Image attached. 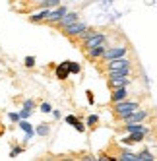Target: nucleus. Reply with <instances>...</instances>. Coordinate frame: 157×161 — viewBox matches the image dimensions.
<instances>
[{
	"instance_id": "f257e3e1",
	"label": "nucleus",
	"mask_w": 157,
	"mask_h": 161,
	"mask_svg": "<svg viewBox=\"0 0 157 161\" xmlns=\"http://www.w3.org/2000/svg\"><path fill=\"white\" fill-rule=\"evenodd\" d=\"M107 68H109V74H124V76H128V72H130V62L124 58V56H120V58L109 60Z\"/></svg>"
},
{
	"instance_id": "f03ea898",
	"label": "nucleus",
	"mask_w": 157,
	"mask_h": 161,
	"mask_svg": "<svg viewBox=\"0 0 157 161\" xmlns=\"http://www.w3.org/2000/svg\"><path fill=\"white\" fill-rule=\"evenodd\" d=\"M136 109H138V103H136V101H118L116 107H115L116 114H120V117H124V114L136 111Z\"/></svg>"
},
{
	"instance_id": "7ed1b4c3",
	"label": "nucleus",
	"mask_w": 157,
	"mask_h": 161,
	"mask_svg": "<svg viewBox=\"0 0 157 161\" xmlns=\"http://www.w3.org/2000/svg\"><path fill=\"white\" fill-rule=\"evenodd\" d=\"M101 43H105V35H103V33H91V31L85 33V49L97 47V45H101Z\"/></svg>"
},
{
	"instance_id": "20e7f679",
	"label": "nucleus",
	"mask_w": 157,
	"mask_h": 161,
	"mask_svg": "<svg viewBox=\"0 0 157 161\" xmlns=\"http://www.w3.org/2000/svg\"><path fill=\"white\" fill-rule=\"evenodd\" d=\"M145 117H148V111H140V109H136V111H132V113H128V114H124V122L128 124V122H140V120H143Z\"/></svg>"
},
{
	"instance_id": "39448f33",
	"label": "nucleus",
	"mask_w": 157,
	"mask_h": 161,
	"mask_svg": "<svg viewBox=\"0 0 157 161\" xmlns=\"http://www.w3.org/2000/svg\"><path fill=\"white\" fill-rule=\"evenodd\" d=\"M64 31L68 33V35H82V33L87 31V25H85V24H80V21H74V24L66 25Z\"/></svg>"
},
{
	"instance_id": "423d86ee",
	"label": "nucleus",
	"mask_w": 157,
	"mask_h": 161,
	"mask_svg": "<svg viewBox=\"0 0 157 161\" xmlns=\"http://www.w3.org/2000/svg\"><path fill=\"white\" fill-rule=\"evenodd\" d=\"M124 54H126V49H124V47H113L111 51H105V56H103V58L113 60V58H120V56H124Z\"/></svg>"
},
{
	"instance_id": "0eeeda50",
	"label": "nucleus",
	"mask_w": 157,
	"mask_h": 161,
	"mask_svg": "<svg viewBox=\"0 0 157 161\" xmlns=\"http://www.w3.org/2000/svg\"><path fill=\"white\" fill-rule=\"evenodd\" d=\"M128 84V80L124 74H111V86H113L115 89L116 87H124Z\"/></svg>"
},
{
	"instance_id": "6e6552de",
	"label": "nucleus",
	"mask_w": 157,
	"mask_h": 161,
	"mask_svg": "<svg viewBox=\"0 0 157 161\" xmlns=\"http://www.w3.org/2000/svg\"><path fill=\"white\" fill-rule=\"evenodd\" d=\"M143 136H145V132H130V136L128 138H124V142L126 146H134V144H138V142H142L143 140Z\"/></svg>"
},
{
	"instance_id": "1a4fd4ad",
	"label": "nucleus",
	"mask_w": 157,
	"mask_h": 161,
	"mask_svg": "<svg viewBox=\"0 0 157 161\" xmlns=\"http://www.w3.org/2000/svg\"><path fill=\"white\" fill-rule=\"evenodd\" d=\"M66 12H68V10H66L64 6H58L57 10H52V12L47 14V19H49V21H60V18H62Z\"/></svg>"
},
{
	"instance_id": "9d476101",
	"label": "nucleus",
	"mask_w": 157,
	"mask_h": 161,
	"mask_svg": "<svg viewBox=\"0 0 157 161\" xmlns=\"http://www.w3.org/2000/svg\"><path fill=\"white\" fill-rule=\"evenodd\" d=\"M87 51H89V56H91V58H101V56H105L107 47H105V43H101V45H97V47H91Z\"/></svg>"
},
{
	"instance_id": "9b49d317",
	"label": "nucleus",
	"mask_w": 157,
	"mask_h": 161,
	"mask_svg": "<svg viewBox=\"0 0 157 161\" xmlns=\"http://www.w3.org/2000/svg\"><path fill=\"white\" fill-rule=\"evenodd\" d=\"M74 21H78V14H76V12H66V14L60 18V21H58V24H60L62 27H66V25L74 24Z\"/></svg>"
},
{
	"instance_id": "f8f14e48",
	"label": "nucleus",
	"mask_w": 157,
	"mask_h": 161,
	"mask_svg": "<svg viewBox=\"0 0 157 161\" xmlns=\"http://www.w3.org/2000/svg\"><path fill=\"white\" fill-rule=\"evenodd\" d=\"M19 128H21V130H24V132L27 134V136H25V140H29V138H31L33 134H35V130H33V126H31V124H29L25 119H19Z\"/></svg>"
},
{
	"instance_id": "ddd939ff",
	"label": "nucleus",
	"mask_w": 157,
	"mask_h": 161,
	"mask_svg": "<svg viewBox=\"0 0 157 161\" xmlns=\"http://www.w3.org/2000/svg\"><path fill=\"white\" fill-rule=\"evenodd\" d=\"M66 122H68V124H72V126H74V128H76L78 132H84V130H85V126H84L80 120H78V119L74 117V114H68V117H66Z\"/></svg>"
},
{
	"instance_id": "4468645a",
	"label": "nucleus",
	"mask_w": 157,
	"mask_h": 161,
	"mask_svg": "<svg viewBox=\"0 0 157 161\" xmlns=\"http://www.w3.org/2000/svg\"><path fill=\"white\" fill-rule=\"evenodd\" d=\"M68 74H70V70H68V66H66V62H62V64L57 66V78L58 80H66Z\"/></svg>"
},
{
	"instance_id": "2eb2a0df",
	"label": "nucleus",
	"mask_w": 157,
	"mask_h": 161,
	"mask_svg": "<svg viewBox=\"0 0 157 161\" xmlns=\"http://www.w3.org/2000/svg\"><path fill=\"white\" fill-rule=\"evenodd\" d=\"M124 99H126V89L124 87H116L113 91V101L118 103V101H124Z\"/></svg>"
},
{
	"instance_id": "dca6fc26",
	"label": "nucleus",
	"mask_w": 157,
	"mask_h": 161,
	"mask_svg": "<svg viewBox=\"0 0 157 161\" xmlns=\"http://www.w3.org/2000/svg\"><path fill=\"white\" fill-rule=\"evenodd\" d=\"M126 130L128 132H148V128H145L143 124H140V122H128Z\"/></svg>"
},
{
	"instance_id": "f3484780",
	"label": "nucleus",
	"mask_w": 157,
	"mask_h": 161,
	"mask_svg": "<svg viewBox=\"0 0 157 161\" xmlns=\"http://www.w3.org/2000/svg\"><path fill=\"white\" fill-rule=\"evenodd\" d=\"M47 14H49V10L45 8V10H41L39 14H33V16H31V21H41V19H47Z\"/></svg>"
},
{
	"instance_id": "a211bd4d",
	"label": "nucleus",
	"mask_w": 157,
	"mask_h": 161,
	"mask_svg": "<svg viewBox=\"0 0 157 161\" xmlns=\"http://www.w3.org/2000/svg\"><path fill=\"white\" fill-rule=\"evenodd\" d=\"M66 66H68V70H70V74H80V64L78 62H66Z\"/></svg>"
},
{
	"instance_id": "6ab92c4d",
	"label": "nucleus",
	"mask_w": 157,
	"mask_h": 161,
	"mask_svg": "<svg viewBox=\"0 0 157 161\" xmlns=\"http://www.w3.org/2000/svg\"><path fill=\"white\" fill-rule=\"evenodd\" d=\"M43 8H52V6H58L60 4V0H41L39 2Z\"/></svg>"
},
{
	"instance_id": "aec40b11",
	"label": "nucleus",
	"mask_w": 157,
	"mask_h": 161,
	"mask_svg": "<svg viewBox=\"0 0 157 161\" xmlns=\"http://www.w3.org/2000/svg\"><path fill=\"white\" fill-rule=\"evenodd\" d=\"M39 136H47L49 132H51V128H49V124H41V126H37V130H35Z\"/></svg>"
},
{
	"instance_id": "412c9836",
	"label": "nucleus",
	"mask_w": 157,
	"mask_h": 161,
	"mask_svg": "<svg viewBox=\"0 0 157 161\" xmlns=\"http://www.w3.org/2000/svg\"><path fill=\"white\" fill-rule=\"evenodd\" d=\"M118 159H120V161H138V157L134 155V153H122Z\"/></svg>"
},
{
	"instance_id": "4be33fe9",
	"label": "nucleus",
	"mask_w": 157,
	"mask_h": 161,
	"mask_svg": "<svg viewBox=\"0 0 157 161\" xmlns=\"http://www.w3.org/2000/svg\"><path fill=\"white\" fill-rule=\"evenodd\" d=\"M136 157H138V161H151V159H153L149 152H142V153H140V155H136Z\"/></svg>"
},
{
	"instance_id": "5701e85b",
	"label": "nucleus",
	"mask_w": 157,
	"mask_h": 161,
	"mask_svg": "<svg viewBox=\"0 0 157 161\" xmlns=\"http://www.w3.org/2000/svg\"><path fill=\"white\" fill-rule=\"evenodd\" d=\"M25 66L33 68V66H35V58H33V56H25Z\"/></svg>"
},
{
	"instance_id": "b1692460",
	"label": "nucleus",
	"mask_w": 157,
	"mask_h": 161,
	"mask_svg": "<svg viewBox=\"0 0 157 161\" xmlns=\"http://www.w3.org/2000/svg\"><path fill=\"white\" fill-rule=\"evenodd\" d=\"M29 114H31V109H27V107H24V111H21V113H19V119H27V117H29Z\"/></svg>"
},
{
	"instance_id": "393cba45",
	"label": "nucleus",
	"mask_w": 157,
	"mask_h": 161,
	"mask_svg": "<svg viewBox=\"0 0 157 161\" xmlns=\"http://www.w3.org/2000/svg\"><path fill=\"white\" fill-rule=\"evenodd\" d=\"M52 109H51V105H49V103H43V105H41V113H51Z\"/></svg>"
},
{
	"instance_id": "a878e982",
	"label": "nucleus",
	"mask_w": 157,
	"mask_h": 161,
	"mask_svg": "<svg viewBox=\"0 0 157 161\" xmlns=\"http://www.w3.org/2000/svg\"><path fill=\"white\" fill-rule=\"evenodd\" d=\"M97 120H99V119L95 117V114H91V117L87 119V124H97Z\"/></svg>"
},
{
	"instance_id": "bb28decb",
	"label": "nucleus",
	"mask_w": 157,
	"mask_h": 161,
	"mask_svg": "<svg viewBox=\"0 0 157 161\" xmlns=\"http://www.w3.org/2000/svg\"><path fill=\"white\" fill-rule=\"evenodd\" d=\"M18 153H21V147H14V149H12V153H10V157H16Z\"/></svg>"
},
{
	"instance_id": "cd10ccee",
	"label": "nucleus",
	"mask_w": 157,
	"mask_h": 161,
	"mask_svg": "<svg viewBox=\"0 0 157 161\" xmlns=\"http://www.w3.org/2000/svg\"><path fill=\"white\" fill-rule=\"evenodd\" d=\"M10 120H14V122L19 120V114H18V113H10Z\"/></svg>"
},
{
	"instance_id": "c85d7f7f",
	"label": "nucleus",
	"mask_w": 157,
	"mask_h": 161,
	"mask_svg": "<svg viewBox=\"0 0 157 161\" xmlns=\"http://www.w3.org/2000/svg\"><path fill=\"white\" fill-rule=\"evenodd\" d=\"M33 105H35V103H33L31 99H27V101H25V105H24V107H27V109H33Z\"/></svg>"
},
{
	"instance_id": "c756f323",
	"label": "nucleus",
	"mask_w": 157,
	"mask_h": 161,
	"mask_svg": "<svg viewBox=\"0 0 157 161\" xmlns=\"http://www.w3.org/2000/svg\"><path fill=\"white\" fill-rule=\"evenodd\" d=\"M87 101L93 103V93H91V91H87Z\"/></svg>"
},
{
	"instance_id": "7c9ffc66",
	"label": "nucleus",
	"mask_w": 157,
	"mask_h": 161,
	"mask_svg": "<svg viewBox=\"0 0 157 161\" xmlns=\"http://www.w3.org/2000/svg\"><path fill=\"white\" fill-rule=\"evenodd\" d=\"M35 2H41V0H35Z\"/></svg>"
}]
</instances>
